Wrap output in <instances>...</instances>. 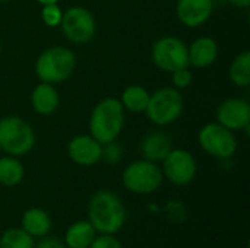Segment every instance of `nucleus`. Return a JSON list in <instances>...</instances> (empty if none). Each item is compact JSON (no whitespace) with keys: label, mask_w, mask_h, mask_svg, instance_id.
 Instances as JSON below:
<instances>
[{"label":"nucleus","mask_w":250,"mask_h":248,"mask_svg":"<svg viewBox=\"0 0 250 248\" xmlns=\"http://www.w3.org/2000/svg\"><path fill=\"white\" fill-rule=\"evenodd\" d=\"M25 177V168L16 156L0 158V184L4 187H15L22 183Z\"/></svg>","instance_id":"nucleus-19"},{"label":"nucleus","mask_w":250,"mask_h":248,"mask_svg":"<svg viewBox=\"0 0 250 248\" xmlns=\"http://www.w3.org/2000/svg\"><path fill=\"white\" fill-rule=\"evenodd\" d=\"M149 101V92L139 85H130L127 86L122 94V105L123 108L132 111V113H145Z\"/></svg>","instance_id":"nucleus-20"},{"label":"nucleus","mask_w":250,"mask_h":248,"mask_svg":"<svg viewBox=\"0 0 250 248\" xmlns=\"http://www.w3.org/2000/svg\"><path fill=\"white\" fill-rule=\"evenodd\" d=\"M60 26L64 37L75 44H85L91 41L97 31L92 13L82 6H73L63 12Z\"/></svg>","instance_id":"nucleus-9"},{"label":"nucleus","mask_w":250,"mask_h":248,"mask_svg":"<svg viewBox=\"0 0 250 248\" xmlns=\"http://www.w3.org/2000/svg\"><path fill=\"white\" fill-rule=\"evenodd\" d=\"M0 51H1V42H0Z\"/></svg>","instance_id":"nucleus-31"},{"label":"nucleus","mask_w":250,"mask_h":248,"mask_svg":"<svg viewBox=\"0 0 250 248\" xmlns=\"http://www.w3.org/2000/svg\"><path fill=\"white\" fill-rule=\"evenodd\" d=\"M34 248H67L63 241L54 237H44L38 244H35Z\"/></svg>","instance_id":"nucleus-28"},{"label":"nucleus","mask_w":250,"mask_h":248,"mask_svg":"<svg viewBox=\"0 0 250 248\" xmlns=\"http://www.w3.org/2000/svg\"><path fill=\"white\" fill-rule=\"evenodd\" d=\"M0 1H9V0H0Z\"/></svg>","instance_id":"nucleus-32"},{"label":"nucleus","mask_w":250,"mask_h":248,"mask_svg":"<svg viewBox=\"0 0 250 248\" xmlns=\"http://www.w3.org/2000/svg\"><path fill=\"white\" fill-rule=\"evenodd\" d=\"M217 123L231 132L248 130L250 124V105L240 98H229L217 108Z\"/></svg>","instance_id":"nucleus-11"},{"label":"nucleus","mask_w":250,"mask_h":248,"mask_svg":"<svg viewBox=\"0 0 250 248\" xmlns=\"http://www.w3.org/2000/svg\"><path fill=\"white\" fill-rule=\"evenodd\" d=\"M166 213H167V218L176 224H180V222H185L186 221V208L182 202H177V200H171L167 203L166 206Z\"/></svg>","instance_id":"nucleus-24"},{"label":"nucleus","mask_w":250,"mask_h":248,"mask_svg":"<svg viewBox=\"0 0 250 248\" xmlns=\"http://www.w3.org/2000/svg\"><path fill=\"white\" fill-rule=\"evenodd\" d=\"M34 238L22 228H10L0 235V248H34Z\"/></svg>","instance_id":"nucleus-22"},{"label":"nucleus","mask_w":250,"mask_h":248,"mask_svg":"<svg viewBox=\"0 0 250 248\" xmlns=\"http://www.w3.org/2000/svg\"><path fill=\"white\" fill-rule=\"evenodd\" d=\"M163 175L171 184L183 187L190 184L198 172L195 156L186 149H171L163 161Z\"/></svg>","instance_id":"nucleus-10"},{"label":"nucleus","mask_w":250,"mask_h":248,"mask_svg":"<svg viewBox=\"0 0 250 248\" xmlns=\"http://www.w3.org/2000/svg\"><path fill=\"white\" fill-rule=\"evenodd\" d=\"M62 16H63V10L60 9V6L57 3L53 4H42V10H41V19L47 26H57L62 22Z\"/></svg>","instance_id":"nucleus-23"},{"label":"nucleus","mask_w":250,"mask_h":248,"mask_svg":"<svg viewBox=\"0 0 250 248\" xmlns=\"http://www.w3.org/2000/svg\"><path fill=\"white\" fill-rule=\"evenodd\" d=\"M60 98L59 92L51 83H40L34 88L31 94V104L35 113L41 115L53 114L59 107Z\"/></svg>","instance_id":"nucleus-17"},{"label":"nucleus","mask_w":250,"mask_h":248,"mask_svg":"<svg viewBox=\"0 0 250 248\" xmlns=\"http://www.w3.org/2000/svg\"><path fill=\"white\" fill-rule=\"evenodd\" d=\"M199 146L211 156L227 159L237 151V139L231 130L218 123H209L204 126L198 134Z\"/></svg>","instance_id":"nucleus-8"},{"label":"nucleus","mask_w":250,"mask_h":248,"mask_svg":"<svg viewBox=\"0 0 250 248\" xmlns=\"http://www.w3.org/2000/svg\"><path fill=\"white\" fill-rule=\"evenodd\" d=\"M41 4H53V3H57L59 0H38Z\"/></svg>","instance_id":"nucleus-30"},{"label":"nucleus","mask_w":250,"mask_h":248,"mask_svg":"<svg viewBox=\"0 0 250 248\" xmlns=\"http://www.w3.org/2000/svg\"><path fill=\"white\" fill-rule=\"evenodd\" d=\"M34 145L35 133L23 118L16 115L0 118V151L18 158L26 155Z\"/></svg>","instance_id":"nucleus-4"},{"label":"nucleus","mask_w":250,"mask_h":248,"mask_svg":"<svg viewBox=\"0 0 250 248\" xmlns=\"http://www.w3.org/2000/svg\"><path fill=\"white\" fill-rule=\"evenodd\" d=\"M152 61L164 72L173 73L179 69L189 67L188 45L177 37H161L152 45Z\"/></svg>","instance_id":"nucleus-7"},{"label":"nucleus","mask_w":250,"mask_h":248,"mask_svg":"<svg viewBox=\"0 0 250 248\" xmlns=\"http://www.w3.org/2000/svg\"><path fill=\"white\" fill-rule=\"evenodd\" d=\"M120 156H122V151H120L119 145H116L114 142L103 145V158L108 164H116L120 159Z\"/></svg>","instance_id":"nucleus-27"},{"label":"nucleus","mask_w":250,"mask_h":248,"mask_svg":"<svg viewBox=\"0 0 250 248\" xmlns=\"http://www.w3.org/2000/svg\"><path fill=\"white\" fill-rule=\"evenodd\" d=\"M125 126V108L116 98L100 101L89 117L91 136L101 145L116 142Z\"/></svg>","instance_id":"nucleus-2"},{"label":"nucleus","mask_w":250,"mask_h":248,"mask_svg":"<svg viewBox=\"0 0 250 248\" xmlns=\"http://www.w3.org/2000/svg\"><path fill=\"white\" fill-rule=\"evenodd\" d=\"M173 75V83L176 86V89H185L188 88L190 83H192V72L189 70V67H183V69H179L176 72L171 73Z\"/></svg>","instance_id":"nucleus-26"},{"label":"nucleus","mask_w":250,"mask_h":248,"mask_svg":"<svg viewBox=\"0 0 250 248\" xmlns=\"http://www.w3.org/2000/svg\"><path fill=\"white\" fill-rule=\"evenodd\" d=\"M163 181L164 175L161 168L146 159L129 164L122 175L125 189L135 194H151L161 187Z\"/></svg>","instance_id":"nucleus-5"},{"label":"nucleus","mask_w":250,"mask_h":248,"mask_svg":"<svg viewBox=\"0 0 250 248\" xmlns=\"http://www.w3.org/2000/svg\"><path fill=\"white\" fill-rule=\"evenodd\" d=\"M69 158L81 167H92L103 159V145L92 136H75L67 145Z\"/></svg>","instance_id":"nucleus-12"},{"label":"nucleus","mask_w":250,"mask_h":248,"mask_svg":"<svg viewBox=\"0 0 250 248\" xmlns=\"http://www.w3.org/2000/svg\"><path fill=\"white\" fill-rule=\"evenodd\" d=\"M173 149L170 137L163 132H154L148 134L141 143V152L144 159L151 162H163L164 158Z\"/></svg>","instance_id":"nucleus-16"},{"label":"nucleus","mask_w":250,"mask_h":248,"mask_svg":"<svg viewBox=\"0 0 250 248\" xmlns=\"http://www.w3.org/2000/svg\"><path fill=\"white\" fill-rule=\"evenodd\" d=\"M188 56H189V66L204 69L215 63L218 57V44L211 37H201L195 39L188 47Z\"/></svg>","instance_id":"nucleus-14"},{"label":"nucleus","mask_w":250,"mask_h":248,"mask_svg":"<svg viewBox=\"0 0 250 248\" xmlns=\"http://www.w3.org/2000/svg\"><path fill=\"white\" fill-rule=\"evenodd\" d=\"M76 67V56L60 45L45 48L35 61V75L44 83H60L72 76Z\"/></svg>","instance_id":"nucleus-3"},{"label":"nucleus","mask_w":250,"mask_h":248,"mask_svg":"<svg viewBox=\"0 0 250 248\" xmlns=\"http://www.w3.org/2000/svg\"><path fill=\"white\" fill-rule=\"evenodd\" d=\"M236 7H249L250 0H229Z\"/></svg>","instance_id":"nucleus-29"},{"label":"nucleus","mask_w":250,"mask_h":248,"mask_svg":"<svg viewBox=\"0 0 250 248\" xmlns=\"http://www.w3.org/2000/svg\"><path fill=\"white\" fill-rule=\"evenodd\" d=\"M21 228L28 232L32 238H44L51 231V218L50 215L40 208L26 209L21 219Z\"/></svg>","instance_id":"nucleus-15"},{"label":"nucleus","mask_w":250,"mask_h":248,"mask_svg":"<svg viewBox=\"0 0 250 248\" xmlns=\"http://www.w3.org/2000/svg\"><path fill=\"white\" fill-rule=\"evenodd\" d=\"M214 0H177L176 15L188 28L204 25L212 15Z\"/></svg>","instance_id":"nucleus-13"},{"label":"nucleus","mask_w":250,"mask_h":248,"mask_svg":"<svg viewBox=\"0 0 250 248\" xmlns=\"http://www.w3.org/2000/svg\"><path fill=\"white\" fill-rule=\"evenodd\" d=\"M126 209L120 197L110 190L97 191L88 205V221L97 234L116 235L126 224Z\"/></svg>","instance_id":"nucleus-1"},{"label":"nucleus","mask_w":250,"mask_h":248,"mask_svg":"<svg viewBox=\"0 0 250 248\" xmlns=\"http://www.w3.org/2000/svg\"><path fill=\"white\" fill-rule=\"evenodd\" d=\"M183 113V98L176 88H161L149 94L146 117L157 126H168L174 123Z\"/></svg>","instance_id":"nucleus-6"},{"label":"nucleus","mask_w":250,"mask_h":248,"mask_svg":"<svg viewBox=\"0 0 250 248\" xmlns=\"http://www.w3.org/2000/svg\"><path fill=\"white\" fill-rule=\"evenodd\" d=\"M231 82L239 88H248L250 85V53L245 50L231 63L229 70Z\"/></svg>","instance_id":"nucleus-21"},{"label":"nucleus","mask_w":250,"mask_h":248,"mask_svg":"<svg viewBox=\"0 0 250 248\" xmlns=\"http://www.w3.org/2000/svg\"><path fill=\"white\" fill-rule=\"evenodd\" d=\"M89 248H123L122 243L116 238V235L110 234H97Z\"/></svg>","instance_id":"nucleus-25"},{"label":"nucleus","mask_w":250,"mask_h":248,"mask_svg":"<svg viewBox=\"0 0 250 248\" xmlns=\"http://www.w3.org/2000/svg\"><path fill=\"white\" fill-rule=\"evenodd\" d=\"M95 237L97 231L89 221H76L66 229L64 246L67 248H89Z\"/></svg>","instance_id":"nucleus-18"}]
</instances>
